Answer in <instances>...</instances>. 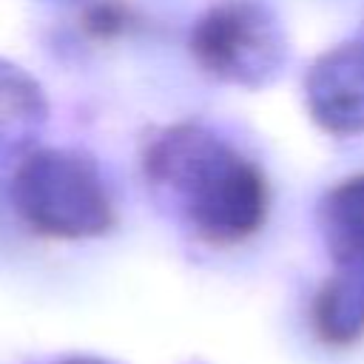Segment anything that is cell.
Masks as SVG:
<instances>
[{
	"label": "cell",
	"instance_id": "1",
	"mask_svg": "<svg viewBox=\"0 0 364 364\" xmlns=\"http://www.w3.org/2000/svg\"><path fill=\"white\" fill-rule=\"evenodd\" d=\"M179 185L191 188V213L213 239L250 233L264 213V185L239 156L210 139L171 136L162 159Z\"/></svg>",
	"mask_w": 364,
	"mask_h": 364
},
{
	"label": "cell",
	"instance_id": "2",
	"mask_svg": "<svg viewBox=\"0 0 364 364\" xmlns=\"http://www.w3.org/2000/svg\"><path fill=\"white\" fill-rule=\"evenodd\" d=\"M23 210L51 233H82L105 225V196L91 171L63 154L34 156L20 171Z\"/></svg>",
	"mask_w": 364,
	"mask_h": 364
},
{
	"label": "cell",
	"instance_id": "3",
	"mask_svg": "<svg viewBox=\"0 0 364 364\" xmlns=\"http://www.w3.org/2000/svg\"><path fill=\"white\" fill-rule=\"evenodd\" d=\"M267 26L262 11L247 3H233L216 9L208 20H202L196 31V51L213 71L222 74H245L262 60L267 63Z\"/></svg>",
	"mask_w": 364,
	"mask_h": 364
},
{
	"label": "cell",
	"instance_id": "4",
	"mask_svg": "<svg viewBox=\"0 0 364 364\" xmlns=\"http://www.w3.org/2000/svg\"><path fill=\"white\" fill-rule=\"evenodd\" d=\"M333 242L353 259H364V179H350L327 202Z\"/></svg>",
	"mask_w": 364,
	"mask_h": 364
}]
</instances>
